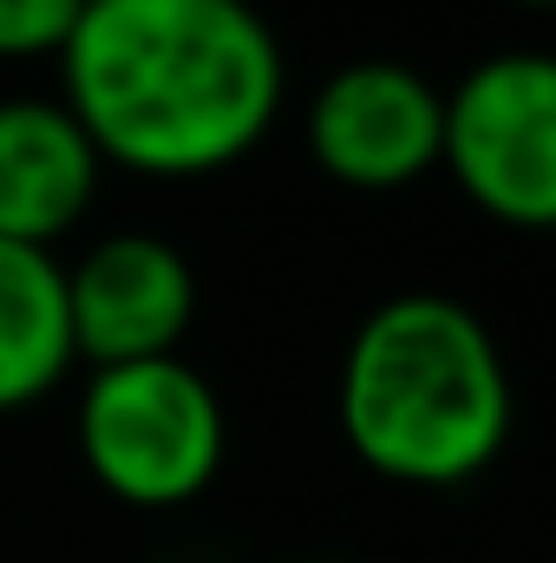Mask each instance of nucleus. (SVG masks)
Listing matches in <instances>:
<instances>
[{"mask_svg": "<svg viewBox=\"0 0 556 563\" xmlns=\"http://www.w3.org/2000/svg\"><path fill=\"white\" fill-rule=\"evenodd\" d=\"M288 92L276 26L249 0H86L59 99L105 164L210 177L269 139Z\"/></svg>", "mask_w": 556, "mask_h": 563, "instance_id": "nucleus-1", "label": "nucleus"}, {"mask_svg": "<svg viewBox=\"0 0 556 563\" xmlns=\"http://www.w3.org/2000/svg\"><path fill=\"white\" fill-rule=\"evenodd\" d=\"M341 439L393 485H465L511 439V367L498 334L452 295L380 301L341 354Z\"/></svg>", "mask_w": 556, "mask_h": 563, "instance_id": "nucleus-2", "label": "nucleus"}, {"mask_svg": "<svg viewBox=\"0 0 556 563\" xmlns=\"http://www.w3.org/2000/svg\"><path fill=\"white\" fill-rule=\"evenodd\" d=\"M223 400L184 361L92 367L79 387V459L132 511H177L223 472Z\"/></svg>", "mask_w": 556, "mask_h": 563, "instance_id": "nucleus-3", "label": "nucleus"}, {"mask_svg": "<svg viewBox=\"0 0 556 563\" xmlns=\"http://www.w3.org/2000/svg\"><path fill=\"white\" fill-rule=\"evenodd\" d=\"M452 184L511 230H556V53L518 46L478 59L445 92Z\"/></svg>", "mask_w": 556, "mask_h": 563, "instance_id": "nucleus-4", "label": "nucleus"}, {"mask_svg": "<svg viewBox=\"0 0 556 563\" xmlns=\"http://www.w3.org/2000/svg\"><path fill=\"white\" fill-rule=\"evenodd\" d=\"M308 151L347 190H407L445 151V92L407 59H354L321 79Z\"/></svg>", "mask_w": 556, "mask_h": 563, "instance_id": "nucleus-5", "label": "nucleus"}, {"mask_svg": "<svg viewBox=\"0 0 556 563\" xmlns=\"http://www.w3.org/2000/svg\"><path fill=\"white\" fill-rule=\"evenodd\" d=\"M66 314H73V354L92 367L164 361L184 347L197 321V269L177 243L151 230L99 236L66 269Z\"/></svg>", "mask_w": 556, "mask_h": 563, "instance_id": "nucleus-6", "label": "nucleus"}, {"mask_svg": "<svg viewBox=\"0 0 556 563\" xmlns=\"http://www.w3.org/2000/svg\"><path fill=\"white\" fill-rule=\"evenodd\" d=\"M99 177L105 157L66 99H0V243L53 250L92 210Z\"/></svg>", "mask_w": 556, "mask_h": 563, "instance_id": "nucleus-7", "label": "nucleus"}, {"mask_svg": "<svg viewBox=\"0 0 556 563\" xmlns=\"http://www.w3.org/2000/svg\"><path fill=\"white\" fill-rule=\"evenodd\" d=\"M66 263L53 250L0 243V413L46 400L73 374Z\"/></svg>", "mask_w": 556, "mask_h": 563, "instance_id": "nucleus-8", "label": "nucleus"}, {"mask_svg": "<svg viewBox=\"0 0 556 563\" xmlns=\"http://www.w3.org/2000/svg\"><path fill=\"white\" fill-rule=\"evenodd\" d=\"M86 0H0V59H59Z\"/></svg>", "mask_w": 556, "mask_h": 563, "instance_id": "nucleus-9", "label": "nucleus"}, {"mask_svg": "<svg viewBox=\"0 0 556 563\" xmlns=\"http://www.w3.org/2000/svg\"><path fill=\"white\" fill-rule=\"evenodd\" d=\"M518 7H556V0H518Z\"/></svg>", "mask_w": 556, "mask_h": 563, "instance_id": "nucleus-10", "label": "nucleus"}]
</instances>
